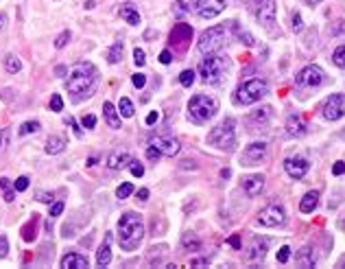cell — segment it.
Returning a JSON list of instances; mask_svg holds the SVG:
<instances>
[{
  "label": "cell",
  "instance_id": "obj_51",
  "mask_svg": "<svg viewBox=\"0 0 345 269\" xmlns=\"http://www.w3.org/2000/svg\"><path fill=\"white\" fill-rule=\"evenodd\" d=\"M160 62H162V64H171L173 62L171 50H162V53H160Z\"/></svg>",
  "mask_w": 345,
  "mask_h": 269
},
{
  "label": "cell",
  "instance_id": "obj_56",
  "mask_svg": "<svg viewBox=\"0 0 345 269\" xmlns=\"http://www.w3.org/2000/svg\"><path fill=\"white\" fill-rule=\"evenodd\" d=\"M227 243H230V245L234 247V250H240V238H238V234L230 236V241H227Z\"/></svg>",
  "mask_w": 345,
  "mask_h": 269
},
{
  "label": "cell",
  "instance_id": "obj_45",
  "mask_svg": "<svg viewBox=\"0 0 345 269\" xmlns=\"http://www.w3.org/2000/svg\"><path fill=\"white\" fill-rule=\"evenodd\" d=\"M134 62H136V66H144V64H146V57H144V50H142V48H136V50H134Z\"/></svg>",
  "mask_w": 345,
  "mask_h": 269
},
{
  "label": "cell",
  "instance_id": "obj_38",
  "mask_svg": "<svg viewBox=\"0 0 345 269\" xmlns=\"http://www.w3.org/2000/svg\"><path fill=\"white\" fill-rule=\"evenodd\" d=\"M289 258H291V247L289 245H284V247H280V252H277V263H289Z\"/></svg>",
  "mask_w": 345,
  "mask_h": 269
},
{
  "label": "cell",
  "instance_id": "obj_61",
  "mask_svg": "<svg viewBox=\"0 0 345 269\" xmlns=\"http://www.w3.org/2000/svg\"><path fill=\"white\" fill-rule=\"evenodd\" d=\"M319 3H324V0H306V5H310V7H315V5H319Z\"/></svg>",
  "mask_w": 345,
  "mask_h": 269
},
{
  "label": "cell",
  "instance_id": "obj_7",
  "mask_svg": "<svg viewBox=\"0 0 345 269\" xmlns=\"http://www.w3.org/2000/svg\"><path fill=\"white\" fill-rule=\"evenodd\" d=\"M225 44H227L225 26H212V28H208V31L201 35L197 48H199L201 55H210V53H218L221 48H225Z\"/></svg>",
  "mask_w": 345,
  "mask_h": 269
},
{
  "label": "cell",
  "instance_id": "obj_43",
  "mask_svg": "<svg viewBox=\"0 0 345 269\" xmlns=\"http://www.w3.org/2000/svg\"><path fill=\"white\" fill-rule=\"evenodd\" d=\"M131 81H134V85H136L138 90H142V88H144V83H146V77L142 75V72H136V75L131 77Z\"/></svg>",
  "mask_w": 345,
  "mask_h": 269
},
{
  "label": "cell",
  "instance_id": "obj_5",
  "mask_svg": "<svg viewBox=\"0 0 345 269\" xmlns=\"http://www.w3.org/2000/svg\"><path fill=\"white\" fill-rule=\"evenodd\" d=\"M267 94H269V85L264 79H249V81H243L238 85L236 94H234V101L238 105H252V103H258Z\"/></svg>",
  "mask_w": 345,
  "mask_h": 269
},
{
  "label": "cell",
  "instance_id": "obj_6",
  "mask_svg": "<svg viewBox=\"0 0 345 269\" xmlns=\"http://www.w3.org/2000/svg\"><path fill=\"white\" fill-rule=\"evenodd\" d=\"M234 125H236V123L232 118H225L221 125H216L208 134V144H212V147H216V149L232 151L234 144H236V127Z\"/></svg>",
  "mask_w": 345,
  "mask_h": 269
},
{
  "label": "cell",
  "instance_id": "obj_60",
  "mask_svg": "<svg viewBox=\"0 0 345 269\" xmlns=\"http://www.w3.org/2000/svg\"><path fill=\"white\" fill-rule=\"evenodd\" d=\"M5 22H7V16H5V13H0V31H3V26H5Z\"/></svg>",
  "mask_w": 345,
  "mask_h": 269
},
{
  "label": "cell",
  "instance_id": "obj_31",
  "mask_svg": "<svg viewBox=\"0 0 345 269\" xmlns=\"http://www.w3.org/2000/svg\"><path fill=\"white\" fill-rule=\"evenodd\" d=\"M297 263L302 267H315V256L310 254V247H304L302 254L297 256Z\"/></svg>",
  "mask_w": 345,
  "mask_h": 269
},
{
  "label": "cell",
  "instance_id": "obj_27",
  "mask_svg": "<svg viewBox=\"0 0 345 269\" xmlns=\"http://www.w3.org/2000/svg\"><path fill=\"white\" fill-rule=\"evenodd\" d=\"M0 188L5 191V199H7V201H13V199H16V186H11L9 177H0Z\"/></svg>",
  "mask_w": 345,
  "mask_h": 269
},
{
  "label": "cell",
  "instance_id": "obj_13",
  "mask_svg": "<svg viewBox=\"0 0 345 269\" xmlns=\"http://www.w3.org/2000/svg\"><path fill=\"white\" fill-rule=\"evenodd\" d=\"M284 169H286V173H289L291 177L302 180L308 173V169H310V162H308L304 156H291V158L284 160Z\"/></svg>",
  "mask_w": 345,
  "mask_h": 269
},
{
  "label": "cell",
  "instance_id": "obj_14",
  "mask_svg": "<svg viewBox=\"0 0 345 269\" xmlns=\"http://www.w3.org/2000/svg\"><path fill=\"white\" fill-rule=\"evenodd\" d=\"M151 147H155L160 154L162 156H177L179 154V142L175 140V138H171V136H153L151 138Z\"/></svg>",
  "mask_w": 345,
  "mask_h": 269
},
{
  "label": "cell",
  "instance_id": "obj_20",
  "mask_svg": "<svg viewBox=\"0 0 345 269\" xmlns=\"http://www.w3.org/2000/svg\"><path fill=\"white\" fill-rule=\"evenodd\" d=\"M103 116H105L107 125L112 127V129H120V114H118V110H116L112 103H109V101L103 103Z\"/></svg>",
  "mask_w": 345,
  "mask_h": 269
},
{
  "label": "cell",
  "instance_id": "obj_16",
  "mask_svg": "<svg viewBox=\"0 0 345 269\" xmlns=\"http://www.w3.org/2000/svg\"><path fill=\"white\" fill-rule=\"evenodd\" d=\"M87 265H90L87 263V256H83V254H79V252H70L61 258L64 269H85Z\"/></svg>",
  "mask_w": 345,
  "mask_h": 269
},
{
  "label": "cell",
  "instance_id": "obj_19",
  "mask_svg": "<svg viewBox=\"0 0 345 269\" xmlns=\"http://www.w3.org/2000/svg\"><path fill=\"white\" fill-rule=\"evenodd\" d=\"M243 188H245V193L249 195V197H256V195H260L262 188H264V177L262 175H249L243 182Z\"/></svg>",
  "mask_w": 345,
  "mask_h": 269
},
{
  "label": "cell",
  "instance_id": "obj_50",
  "mask_svg": "<svg viewBox=\"0 0 345 269\" xmlns=\"http://www.w3.org/2000/svg\"><path fill=\"white\" fill-rule=\"evenodd\" d=\"M61 213H64V201L53 203V208H50V217H59Z\"/></svg>",
  "mask_w": 345,
  "mask_h": 269
},
{
  "label": "cell",
  "instance_id": "obj_53",
  "mask_svg": "<svg viewBox=\"0 0 345 269\" xmlns=\"http://www.w3.org/2000/svg\"><path fill=\"white\" fill-rule=\"evenodd\" d=\"M160 156H162V154H160L155 147H149V149H146V158H149V160H158Z\"/></svg>",
  "mask_w": 345,
  "mask_h": 269
},
{
  "label": "cell",
  "instance_id": "obj_48",
  "mask_svg": "<svg viewBox=\"0 0 345 269\" xmlns=\"http://www.w3.org/2000/svg\"><path fill=\"white\" fill-rule=\"evenodd\" d=\"M66 125H70L72 129H75V136H77V138H81V136H83L81 127H77V123H75V118H72V116H68V118H66Z\"/></svg>",
  "mask_w": 345,
  "mask_h": 269
},
{
  "label": "cell",
  "instance_id": "obj_63",
  "mask_svg": "<svg viewBox=\"0 0 345 269\" xmlns=\"http://www.w3.org/2000/svg\"><path fill=\"white\" fill-rule=\"evenodd\" d=\"M343 267H345V263H343Z\"/></svg>",
  "mask_w": 345,
  "mask_h": 269
},
{
  "label": "cell",
  "instance_id": "obj_18",
  "mask_svg": "<svg viewBox=\"0 0 345 269\" xmlns=\"http://www.w3.org/2000/svg\"><path fill=\"white\" fill-rule=\"evenodd\" d=\"M286 132L291 136H304L306 134V123L299 114H289L286 118Z\"/></svg>",
  "mask_w": 345,
  "mask_h": 269
},
{
  "label": "cell",
  "instance_id": "obj_2",
  "mask_svg": "<svg viewBox=\"0 0 345 269\" xmlns=\"http://www.w3.org/2000/svg\"><path fill=\"white\" fill-rule=\"evenodd\" d=\"M144 238V221L136 213H124L118 221V243L122 250H138Z\"/></svg>",
  "mask_w": 345,
  "mask_h": 269
},
{
  "label": "cell",
  "instance_id": "obj_62",
  "mask_svg": "<svg viewBox=\"0 0 345 269\" xmlns=\"http://www.w3.org/2000/svg\"><path fill=\"white\" fill-rule=\"evenodd\" d=\"M230 175H232L230 169H223V171H221V177H230Z\"/></svg>",
  "mask_w": 345,
  "mask_h": 269
},
{
  "label": "cell",
  "instance_id": "obj_28",
  "mask_svg": "<svg viewBox=\"0 0 345 269\" xmlns=\"http://www.w3.org/2000/svg\"><path fill=\"white\" fill-rule=\"evenodd\" d=\"M122 59V42H116V44L109 48V53H107V62L109 64H118Z\"/></svg>",
  "mask_w": 345,
  "mask_h": 269
},
{
  "label": "cell",
  "instance_id": "obj_33",
  "mask_svg": "<svg viewBox=\"0 0 345 269\" xmlns=\"http://www.w3.org/2000/svg\"><path fill=\"white\" fill-rule=\"evenodd\" d=\"M40 132V123L38 121H26L20 127V136H28V134H38Z\"/></svg>",
  "mask_w": 345,
  "mask_h": 269
},
{
  "label": "cell",
  "instance_id": "obj_15",
  "mask_svg": "<svg viewBox=\"0 0 345 269\" xmlns=\"http://www.w3.org/2000/svg\"><path fill=\"white\" fill-rule=\"evenodd\" d=\"M256 16H258V22L264 28H273V22H275V0H262V5L258 7Z\"/></svg>",
  "mask_w": 345,
  "mask_h": 269
},
{
  "label": "cell",
  "instance_id": "obj_24",
  "mask_svg": "<svg viewBox=\"0 0 345 269\" xmlns=\"http://www.w3.org/2000/svg\"><path fill=\"white\" fill-rule=\"evenodd\" d=\"M264 254H267V241L264 238H254L252 250H249V258L258 260V258H264Z\"/></svg>",
  "mask_w": 345,
  "mask_h": 269
},
{
  "label": "cell",
  "instance_id": "obj_11",
  "mask_svg": "<svg viewBox=\"0 0 345 269\" xmlns=\"http://www.w3.org/2000/svg\"><path fill=\"white\" fill-rule=\"evenodd\" d=\"M225 7H227V0H197L195 9L199 13V18L212 20V18H216L218 13H223Z\"/></svg>",
  "mask_w": 345,
  "mask_h": 269
},
{
  "label": "cell",
  "instance_id": "obj_59",
  "mask_svg": "<svg viewBox=\"0 0 345 269\" xmlns=\"http://www.w3.org/2000/svg\"><path fill=\"white\" fill-rule=\"evenodd\" d=\"M64 72H66V66H57V68H55V75H57V77H64Z\"/></svg>",
  "mask_w": 345,
  "mask_h": 269
},
{
  "label": "cell",
  "instance_id": "obj_1",
  "mask_svg": "<svg viewBox=\"0 0 345 269\" xmlns=\"http://www.w3.org/2000/svg\"><path fill=\"white\" fill-rule=\"evenodd\" d=\"M97 85H99V70H97L94 64H90V62H77L75 66L70 68L66 88H68V92L72 94V99H75V101L87 99L94 90H97Z\"/></svg>",
  "mask_w": 345,
  "mask_h": 269
},
{
  "label": "cell",
  "instance_id": "obj_39",
  "mask_svg": "<svg viewBox=\"0 0 345 269\" xmlns=\"http://www.w3.org/2000/svg\"><path fill=\"white\" fill-rule=\"evenodd\" d=\"M22 238H24L26 243H31L33 238H35V219H33V223H28L26 228H24V234H22Z\"/></svg>",
  "mask_w": 345,
  "mask_h": 269
},
{
  "label": "cell",
  "instance_id": "obj_22",
  "mask_svg": "<svg viewBox=\"0 0 345 269\" xmlns=\"http://www.w3.org/2000/svg\"><path fill=\"white\" fill-rule=\"evenodd\" d=\"M109 241H112V236L107 234L105 243H103L97 250V265L99 267H107L109 263H112V247H109Z\"/></svg>",
  "mask_w": 345,
  "mask_h": 269
},
{
  "label": "cell",
  "instance_id": "obj_25",
  "mask_svg": "<svg viewBox=\"0 0 345 269\" xmlns=\"http://www.w3.org/2000/svg\"><path fill=\"white\" fill-rule=\"evenodd\" d=\"M120 18H124L129 24H138V22H140V13L134 9V5H131V3L120 7Z\"/></svg>",
  "mask_w": 345,
  "mask_h": 269
},
{
  "label": "cell",
  "instance_id": "obj_34",
  "mask_svg": "<svg viewBox=\"0 0 345 269\" xmlns=\"http://www.w3.org/2000/svg\"><path fill=\"white\" fill-rule=\"evenodd\" d=\"M134 195V184H129V182H124V184L118 186V191H116V197L118 199H127Z\"/></svg>",
  "mask_w": 345,
  "mask_h": 269
},
{
  "label": "cell",
  "instance_id": "obj_37",
  "mask_svg": "<svg viewBox=\"0 0 345 269\" xmlns=\"http://www.w3.org/2000/svg\"><path fill=\"white\" fill-rule=\"evenodd\" d=\"M50 110L53 112H61L64 110V99L59 97V94H53V97H50Z\"/></svg>",
  "mask_w": 345,
  "mask_h": 269
},
{
  "label": "cell",
  "instance_id": "obj_57",
  "mask_svg": "<svg viewBox=\"0 0 345 269\" xmlns=\"http://www.w3.org/2000/svg\"><path fill=\"white\" fill-rule=\"evenodd\" d=\"M190 265H193V267H201V265H208V260H205V258H195V260H190Z\"/></svg>",
  "mask_w": 345,
  "mask_h": 269
},
{
  "label": "cell",
  "instance_id": "obj_29",
  "mask_svg": "<svg viewBox=\"0 0 345 269\" xmlns=\"http://www.w3.org/2000/svg\"><path fill=\"white\" fill-rule=\"evenodd\" d=\"M181 243H183V247H188V250H199L201 247V241L195 236V232H186V234L181 236Z\"/></svg>",
  "mask_w": 345,
  "mask_h": 269
},
{
  "label": "cell",
  "instance_id": "obj_26",
  "mask_svg": "<svg viewBox=\"0 0 345 269\" xmlns=\"http://www.w3.org/2000/svg\"><path fill=\"white\" fill-rule=\"evenodd\" d=\"M134 112H136L134 103H131L127 97H122V99L118 101V114L124 116V118H131V116H134Z\"/></svg>",
  "mask_w": 345,
  "mask_h": 269
},
{
  "label": "cell",
  "instance_id": "obj_52",
  "mask_svg": "<svg viewBox=\"0 0 345 269\" xmlns=\"http://www.w3.org/2000/svg\"><path fill=\"white\" fill-rule=\"evenodd\" d=\"M7 138H9V129H3V132H0V154H3V149L7 144Z\"/></svg>",
  "mask_w": 345,
  "mask_h": 269
},
{
  "label": "cell",
  "instance_id": "obj_41",
  "mask_svg": "<svg viewBox=\"0 0 345 269\" xmlns=\"http://www.w3.org/2000/svg\"><path fill=\"white\" fill-rule=\"evenodd\" d=\"M7 254H9V238L3 234V236H0V260H3Z\"/></svg>",
  "mask_w": 345,
  "mask_h": 269
},
{
  "label": "cell",
  "instance_id": "obj_8",
  "mask_svg": "<svg viewBox=\"0 0 345 269\" xmlns=\"http://www.w3.org/2000/svg\"><path fill=\"white\" fill-rule=\"evenodd\" d=\"M324 81H326V72L319 66H306L299 70L295 77V83L299 88H317V85H321Z\"/></svg>",
  "mask_w": 345,
  "mask_h": 269
},
{
  "label": "cell",
  "instance_id": "obj_3",
  "mask_svg": "<svg viewBox=\"0 0 345 269\" xmlns=\"http://www.w3.org/2000/svg\"><path fill=\"white\" fill-rule=\"evenodd\" d=\"M227 70H230V59L216 53H210L208 57H203L199 64V75L205 83H221Z\"/></svg>",
  "mask_w": 345,
  "mask_h": 269
},
{
  "label": "cell",
  "instance_id": "obj_40",
  "mask_svg": "<svg viewBox=\"0 0 345 269\" xmlns=\"http://www.w3.org/2000/svg\"><path fill=\"white\" fill-rule=\"evenodd\" d=\"M129 169H131V173H134V177H142L144 175V166L140 162H136V160H131Z\"/></svg>",
  "mask_w": 345,
  "mask_h": 269
},
{
  "label": "cell",
  "instance_id": "obj_49",
  "mask_svg": "<svg viewBox=\"0 0 345 269\" xmlns=\"http://www.w3.org/2000/svg\"><path fill=\"white\" fill-rule=\"evenodd\" d=\"M35 199L42 201V203H50V201H53V193H44V191H40L38 195H35Z\"/></svg>",
  "mask_w": 345,
  "mask_h": 269
},
{
  "label": "cell",
  "instance_id": "obj_23",
  "mask_svg": "<svg viewBox=\"0 0 345 269\" xmlns=\"http://www.w3.org/2000/svg\"><path fill=\"white\" fill-rule=\"evenodd\" d=\"M317 203H319V193H317V191H310V193H306L304 197H302L299 210H302V213H312V210L317 208Z\"/></svg>",
  "mask_w": 345,
  "mask_h": 269
},
{
  "label": "cell",
  "instance_id": "obj_42",
  "mask_svg": "<svg viewBox=\"0 0 345 269\" xmlns=\"http://www.w3.org/2000/svg\"><path fill=\"white\" fill-rule=\"evenodd\" d=\"M13 186H16V191H18V193H22V191H26V188H28V177H26V175H22V177H18L16 182H13Z\"/></svg>",
  "mask_w": 345,
  "mask_h": 269
},
{
  "label": "cell",
  "instance_id": "obj_36",
  "mask_svg": "<svg viewBox=\"0 0 345 269\" xmlns=\"http://www.w3.org/2000/svg\"><path fill=\"white\" fill-rule=\"evenodd\" d=\"M179 83L183 85V88H190V85L195 83V72L193 70H183L179 75Z\"/></svg>",
  "mask_w": 345,
  "mask_h": 269
},
{
  "label": "cell",
  "instance_id": "obj_44",
  "mask_svg": "<svg viewBox=\"0 0 345 269\" xmlns=\"http://www.w3.org/2000/svg\"><path fill=\"white\" fill-rule=\"evenodd\" d=\"M81 123H83L85 129H94V125H97V116H94V114H85L83 118H81Z\"/></svg>",
  "mask_w": 345,
  "mask_h": 269
},
{
  "label": "cell",
  "instance_id": "obj_58",
  "mask_svg": "<svg viewBox=\"0 0 345 269\" xmlns=\"http://www.w3.org/2000/svg\"><path fill=\"white\" fill-rule=\"evenodd\" d=\"M138 199H140V201H146V199H149V191H146V188L138 191Z\"/></svg>",
  "mask_w": 345,
  "mask_h": 269
},
{
  "label": "cell",
  "instance_id": "obj_9",
  "mask_svg": "<svg viewBox=\"0 0 345 269\" xmlns=\"http://www.w3.org/2000/svg\"><path fill=\"white\" fill-rule=\"evenodd\" d=\"M321 114L326 121H339L345 114V94H330L321 105Z\"/></svg>",
  "mask_w": 345,
  "mask_h": 269
},
{
  "label": "cell",
  "instance_id": "obj_47",
  "mask_svg": "<svg viewBox=\"0 0 345 269\" xmlns=\"http://www.w3.org/2000/svg\"><path fill=\"white\" fill-rule=\"evenodd\" d=\"M302 28H304V24H302V16H299V13L295 11V16H293V31L299 33Z\"/></svg>",
  "mask_w": 345,
  "mask_h": 269
},
{
  "label": "cell",
  "instance_id": "obj_55",
  "mask_svg": "<svg viewBox=\"0 0 345 269\" xmlns=\"http://www.w3.org/2000/svg\"><path fill=\"white\" fill-rule=\"evenodd\" d=\"M332 173H334V175H343V173H345V162H336L332 166Z\"/></svg>",
  "mask_w": 345,
  "mask_h": 269
},
{
  "label": "cell",
  "instance_id": "obj_10",
  "mask_svg": "<svg viewBox=\"0 0 345 269\" xmlns=\"http://www.w3.org/2000/svg\"><path fill=\"white\" fill-rule=\"evenodd\" d=\"M258 221H260L262 225H267V228H277V225H284L286 213H284L282 206H277V203H271V206H267V208L260 210Z\"/></svg>",
  "mask_w": 345,
  "mask_h": 269
},
{
  "label": "cell",
  "instance_id": "obj_4",
  "mask_svg": "<svg viewBox=\"0 0 345 269\" xmlns=\"http://www.w3.org/2000/svg\"><path fill=\"white\" fill-rule=\"evenodd\" d=\"M216 112H218V101L208 97V94H197L188 103V116L197 125H203V123L212 121L216 116Z\"/></svg>",
  "mask_w": 345,
  "mask_h": 269
},
{
  "label": "cell",
  "instance_id": "obj_17",
  "mask_svg": "<svg viewBox=\"0 0 345 269\" xmlns=\"http://www.w3.org/2000/svg\"><path fill=\"white\" fill-rule=\"evenodd\" d=\"M129 164H131V156L127 151H114V154H109V158H107V166L112 171H120Z\"/></svg>",
  "mask_w": 345,
  "mask_h": 269
},
{
  "label": "cell",
  "instance_id": "obj_54",
  "mask_svg": "<svg viewBox=\"0 0 345 269\" xmlns=\"http://www.w3.org/2000/svg\"><path fill=\"white\" fill-rule=\"evenodd\" d=\"M158 121H160V112H151L149 116H146V125H155Z\"/></svg>",
  "mask_w": 345,
  "mask_h": 269
},
{
  "label": "cell",
  "instance_id": "obj_30",
  "mask_svg": "<svg viewBox=\"0 0 345 269\" xmlns=\"http://www.w3.org/2000/svg\"><path fill=\"white\" fill-rule=\"evenodd\" d=\"M5 68L9 70V72H13V75H16V72H20V70H22V62L18 59L16 55H7V57H5Z\"/></svg>",
  "mask_w": 345,
  "mask_h": 269
},
{
  "label": "cell",
  "instance_id": "obj_35",
  "mask_svg": "<svg viewBox=\"0 0 345 269\" xmlns=\"http://www.w3.org/2000/svg\"><path fill=\"white\" fill-rule=\"evenodd\" d=\"M252 118H254V121H260V123L269 121V118H271V107H269V105H264V107H260V110L252 112Z\"/></svg>",
  "mask_w": 345,
  "mask_h": 269
},
{
  "label": "cell",
  "instance_id": "obj_21",
  "mask_svg": "<svg viewBox=\"0 0 345 269\" xmlns=\"http://www.w3.org/2000/svg\"><path fill=\"white\" fill-rule=\"evenodd\" d=\"M66 144H68V140H66L64 136H48L44 151H46L48 156H57V154H61V151L66 149Z\"/></svg>",
  "mask_w": 345,
  "mask_h": 269
},
{
  "label": "cell",
  "instance_id": "obj_32",
  "mask_svg": "<svg viewBox=\"0 0 345 269\" xmlns=\"http://www.w3.org/2000/svg\"><path fill=\"white\" fill-rule=\"evenodd\" d=\"M332 64L336 68H341V70H345V44L343 46H339L332 53Z\"/></svg>",
  "mask_w": 345,
  "mask_h": 269
},
{
  "label": "cell",
  "instance_id": "obj_12",
  "mask_svg": "<svg viewBox=\"0 0 345 269\" xmlns=\"http://www.w3.org/2000/svg\"><path fill=\"white\" fill-rule=\"evenodd\" d=\"M264 156H267V142L260 140V142L247 144L245 151H243V158H240V160H243L245 166H254V164H260L262 160H264Z\"/></svg>",
  "mask_w": 345,
  "mask_h": 269
},
{
  "label": "cell",
  "instance_id": "obj_46",
  "mask_svg": "<svg viewBox=\"0 0 345 269\" xmlns=\"http://www.w3.org/2000/svg\"><path fill=\"white\" fill-rule=\"evenodd\" d=\"M68 42H70V31H64L59 38L55 40V46H57V48H64L66 44H68Z\"/></svg>",
  "mask_w": 345,
  "mask_h": 269
}]
</instances>
